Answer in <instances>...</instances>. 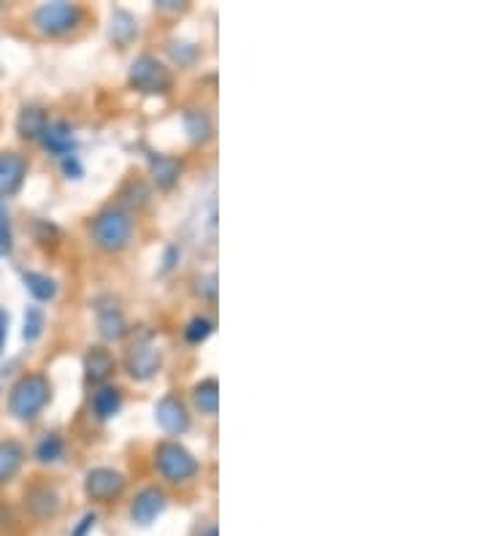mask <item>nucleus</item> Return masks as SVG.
Here are the masks:
<instances>
[{"label":"nucleus","mask_w":487,"mask_h":536,"mask_svg":"<svg viewBox=\"0 0 487 536\" xmlns=\"http://www.w3.org/2000/svg\"><path fill=\"white\" fill-rule=\"evenodd\" d=\"M52 398V385L44 374H22L9 390V412L19 423H33Z\"/></svg>","instance_id":"1"},{"label":"nucleus","mask_w":487,"mask_h":536,"mask_svg":"<svg viewBox=\"0 0 487 536\" xmlns=\"http://www.w3.org/2000/svg\"><path fill=\"white\" fill-rule=\"evenodd\" d=\"M92 241L103 252H120L130 244L133 236V220L122 206H106L92 217Z\"/></svg>","instance_id":"2"},{"label":"nucleus","mask_w":487,"mask_h":536,"mask_svg":"<svg viewBox=\"0 0 487 536\" xmlns=\"http://www.w3.org/2000/svg\"><path fill=\"white\" fill-rule=\"evenodd\" d=\"M155 469L171 485H184V482L198 477L201 463L195 461V455L184 444L174 442V439H163L155 447Z\"/></svg>","instance_id":"3"},{"label":"nucleus","mask_w":487,"mask_h":536,"mask_svg":"<svg viewBox=\"0 0 487 536\" xmlns=\"http://www.w3.org/2000/svg\"><path fill=\"white\" fill-rule=\"evenodd\" d=\"M84 11L76 6V3H65V0H55V3H41L36 11H33V28L41 33V36H65L82 25Z\"/></svg>","instance_id":"4"},{"label":"nucleus","mask_w":487,"mask_h":536,"mask_svg":"<svg viewBox=\"0 0 487 536\" xmlns=\"http://www.w3.org/2000/svg\"><path fill=\"white\" fill-rule=\"evenodd\" d=\"M130 87L144 95H163L174 87V76L157 57L141 55L130 65Z\"/></svg>","instance_id":"5"},{"label":"nucleus","mask_w":487,"mask_h":536,"mask_svg":"<svg viewBox=\"0 0 487 536\" xmlns=\"http://www.w3.org/2000/svg\"><path fill=\"white\" fill-rule=\"evenodd\" d=\"M125 488H128L125 474L109 469V466H95L84 474V493H87V499L98 501V504L117 501L125 493Z\"/></svg>","instance_id":"6"},{"label":"nucleus","mask_w":487,"mask_h":536,"mask_svg":"<svg viewBox=\"0 0 487 536\" xmlns=\"http://www.w3.org/2000/svg\"><path fill=\"white\" fill-rule=\"evenodd\" d=\"M125 369L138 382L155 377V371L160 369V350H157L152 333H144V336H138L136 342L130 344L128 355H125Z\"/></svg>","instance_id":"7"},{"label":"nucleus","mask_w":487,"mask_h":536,"mask_svg":"<svg viewBox=\"0 0 487 536\" xmlns=\"http://www.w3.org/2000/svg\"><path fill=\"white\" fill-rule=\"evenodd\" d=\"M155 417L157 426L171 436H182L190 428V412L184 407L182 398L176 396L160 398V404L155 407Z\"/></svg>","instance_id":"8"},{"label":"nucleus","mask_w":487,"mask_h":536,"mask_svg":"<svg viewBox=\"0 0 487 536\" xmlns=\"http://www.w3.org/2000/svg\"><path fill=\"white\" fill-rule=\"evenodd\" d=\"M166 504V493L160 488L138 490L136 499L130 504V518H133V523H138V526H149L152 520H157L166 512Z\"/></svg>","instance_id":"9"},{"label":"nucleus","mask_w":487,"mask_h":536,"mask_svg":"<svg viewBox=\"0 0 487 536\" xmlns=\"http://www.w3.org/2000/svg\"><path fill=\"white\" fill-rule=\"evenodd\" d=\"M28 176V160L19 152H0V198H11L19 187L25 185Z\"/></svg>","instance_id":"10"},{"label":"nucleus","mask_w":487,"mask_h":536,"mask_svg":"<svg viewBox=\"0 0 487 536\" xmlns=\"http://www.w3.org/2000/svg\"><path fill=\"white\" fill-rule=\"evenodd\" d=\"M95 315H98V331H101L103 339H122L128 333V320L111 298L95 301Z\"/></svg>","instance_id":"11"},{"label":"nucleus","mask_w":487,"mask_h":536,"mask_svg":"<svg viewBox=\"0 0 487 536\" xmlns=\"http://www.w3.org/2000/svg\"><path fill=\"white\" fill-rule=\"evenodd\" d=\"M41 144L46 147V152H52L55 158H68V155H74L76 139H74V130L65 120H55L49 122L44 130V136H41Z\"/></svg>","instance_id":"12"},{"label":"nucleus","mask_w":487,"mask_h":536,"mask_svg":"<svg viewBox=\"0 0 487 536\" xmlns=\"http://www.w3.org/2000/svg\"><path fill=\"white\" fill-rule=\"evenodd\" d=\"M114 369H117V361L106 347H90L84 355V374L92 385H103L114 374Z\"/></svg>","instance_id":"13"},{"label":"nucleus","mask_w":487,"mask_h":536,"mask_svg":"<svg viewBox=\"0 0 487 536\" xmlns=\"http://www.w3.org/2000/svg\"><path fill=\"white\" fill-rule=\"evenodd\" d=\"M25 463V447L17 439H3L0 442V488L9 485Z\"/></svg>","instance_id":"14"},{"label":"nucleus","mask_w":487,"mask_h":536,"mask_svg":"<svg viewBox=\"0 0 487 536\" xmlns=\"http://www.w3.org/2000/svg\"><path fill=\"white\" fill-rule=\"evenodd\" d=\"M46 125H49V117H46V111L41 106H25L19 111L17 133L25 141H41Z\"/></svg>","instance_id":"15"},{"label":"nucleus","mask_w":487,"mask_h":536,"mask_svg":"<svg viewBox=\"0 0 487 536\" xmlns=\"http://www.w3.org/2000/svg\"><path fill=\"white\" fill-rule=\"evenodd\" d=\"M92 415L98 420H111L122 409V390L114 385H101L90 398Z\"/></svg>","instance_id":"16"},{"label":"nucleus","mask_w":487,"mask_h":536,"mask_svg":"<svg viewBox=\"0 0 487 536\" xmlns=\"http://www.w3.org/2000/svg\"><path fill=\"white\" fill-rule=\"evenodd\" d=\"M149 171H152V179L160 190H171V187L179 182V174H182V163L171 155H152L149 158Z\"/></svg>","instance_id":"17"},{"label":"nucleus","mask_w":487,"mask_h":536,"mask_svg":"<svg viewBox=\"0 0 487 536\" xmlns=\"http://www.w3.org/2000/svg\"><path fill=\"white\" fill-rule=\"evenodd\" d=\"M193 404L195 409L206 417L217 415V409H220V385H217V379H201L198 385L193 388Z\"/></svg>","instance_id":"18"},{"label":"nucleus","mask_w":487,"mask_h":536,"mask_svg":"<svg viewBox=\"0 0 487 536\" xmlns=\"http://www.w3.org/2000/svg\"><path fill=\"white\" fill-rule=\"evenodd\" d=\"M22 282L28 287V293L36 301H52L57 296V285L55 279L46 277V274H38V271H25L22 274Z\"/></svg>","instance_id":"19"},{"label":"nucleus","mask_w":487,"mask_h":536,"mask_svg":"<svg viewBox=\"0 0 487 536\" xmlns=\"http://www.w3.org/2000/svg\"><path fill=\"white\" fill-rule=\"evenodd\" d=\"M65 453V442L57 434L41 436V442L36 444L38 463H57Z\"/></svg>","instance_id":"20"},{"label":"nucleus","mask_w":487,"mask_h":536,"mask_svg":"<svg viewBox=\"0 0 487 536\" xmlns=\"http://www.w3.org/2000/svg\"><path fill=\"white\" fill-rule=\"evenodd\" d=\"M184 128H187L193 141H206L209 133H212V122H209V117L201 109H190L184 114Z\"/></svg>","instance_id":"21"},{"label":"nucleus","mask_w":487,"mask_h":536,"mask_svg":"<svg viewBox=\"0 0 487 536\" xmlns=\"http://www.w3.org/2000/svg\"><path fill=\"white\" fill-rule=\"evenodd\" d=\"M28 507L46 518V515H55L57 512V496L49 488H36L28 493Z\"/></svg>","instance_id":"22"},{"label":"nucleus","mask_w":487,"mask_h":536,"mask_svg":"<svg viewBox=\"0 0 487 536\" xmlns=\"http://www.w3.org/2000/svg\"><path fill=\"white\" fill-rule=\"evenodd\" d=\"M212 333H214V323L209 320V317H193V320L187 323V328H184V339H187L190 344H201V342H206Z\"/></svg>","instance_id":"23"},{"label":"nucleus","mask_w":487,"mask_h":536,"mask_svg":"<svg viewBox=\"0 0 487 536\" xmlns=\"http://www.w3.org/2000/svg\"><path fill=\"white\" fill-rule=\"evenodd\" d=\"M44 331V312L38 309V306H28V312H25V342H36L38 336Z\"/></svg>","instance_id":"24"},{"label":"nucleus","mask_w":487,"mask_h":536,"mask_svg":"<svg viewBox=\"0 0 487 536\" xmlns=\"http://www.w3.org/2000/svg\"><path fill=\"white\" fill-rule=\"evenodd\" d=\"M14 250V231H11L9 209L0 204V258H6Z\"/></svg>","instance_id":"25"},{"label":"nucleus","mask_w":487,"mask_h":536,"mask_svg":"<svg viewBox=\"0 0 487 536\" xmlns=\"http://www.w3.org/2000/svg\"><path fill=\"white\" fill-rule=\"evenodd\" d=\"M63 171L68 176H74V179H79V176H82V166H79L76 155H68V158H63Z\"/></svg>","instance_id":"26"},{"label":"nucleus","mask_w":487,"mask_h":536,"mask_svg":"<svg viewBox=\"0 0 487 536\" xmlns=\"http://www.w3.org/2000/svg\"><path fill=\"white\" fill-rule=\"evenodd\" d=\"M95 520H98V518H95V515H84L82 526L76 528V531H74V536H84V534H87V531H90V528L95 526Z\"/></svg>","instance_id":"27"},{"label":"nucleus","mask_w":487,"mask_h":536,"mask_svg":"<svg viewBox=\"0 0 487 536\" xmlns=\"http://www.w3.org/2000/svg\"><path fill=\"white\" fill-rule=\"evenodd\" d=\"M6 333H9V317H6V312H0V347L6 342Z\"/></svg>","instance_id":"28"},{"label":"nucleus","mask_w":487,"mask_h":536,"mask_svg":"<svg viewBox=\"0 0 487 536\" xmlns=\"http://www.w3.org/2000/svg\"><path fill=\"white\" fill-rule=\"evenodd\" d=\"M203 536H217V531H214V528H212V531H206V534H203Z\"/></svg>","instance_id":"29"},{"label":"nucleus","mask_w":487,"mask_h":536,"mask_svg":"<svg viewBox=\"0 0 487 536\" xmlns=\"http://www.w3.org/2000/svg\"><path fill=\"white\" fill-rule=\"evenodd\" d=\"M0 9H3V6H0Z\"/></svg>","instance_id":"30"}]
</instances>
